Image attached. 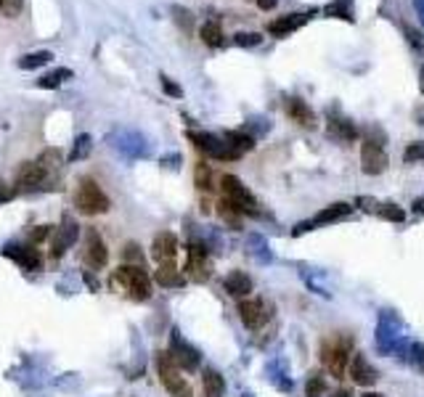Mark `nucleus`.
I'll list each match as a JSON object with an SVG mask.
<instances>
[{
  "label": "nucleus",
  "mask_w": 424,
  "mask_h": 397,
  "mask_svg": "<svg viewBox=\"0 0 424 397\" xmlns=\"http://www.w3.org/2000/svg\"><path fill=\"white\" fill-rule=\"evenodd\" d=\"M74 207L83 215H103V212H109L112 202L93 178H83L77 191H74Z\"/></svg>",
  "instance_id": "1"
},
{
  "label": "nucleus",
  "mask_w": 424,
  "mask_h": 397,
  "mask_svg": "<svg viewBox=\"0 0 424 397\" xmlns=\"http://www.w3.org/2000/svg\"><path fill=\"white\" fill-rule=\"evenodd\" d=\"M221 189H223V199H228L241 215H250V217L260 215V204H257V199L252 196V191L247 189L236 175H223Z\"/></svg>",
  "instance_id": "2"
},
{
  "label": "nucleus",
  "mask_w": 424,
  "mask_h": 397,
  "mask_svg": "<svg viewBox=\"0 0 424 397\" xmlns=\"http://www.w3.org/2000/svg\"><path fill=\"white\" fill-rule=\"evenodd\" d=\"M114 281L125 286V292L130 294L136 302H143L152 297V278L141 265H122L114 273Z\"/></svg>",
  "instance_id": "3"
},
{
  "label": "nucleus",
  "mask_w": 424,
  "mask_h": 397,
  "mask_svg": "<svg viewBox=\"0 0 424 397\" xmlns=\"http://www.w3.org/2000/svg\"><path fill=\"white\" fill-rule=\"evenodd\" d=\"M157 371H159V379H162V384H165V389H168L170 395L191 397V387H188L186 379L181 376L183 368L172 361L170 352H159V355H157Z\"/></svg>",
  "instance_id": "4"
},
{
  "label": "nucleus",
  "mask_w": 424,
  "mask_h": 397,
  "mask_svg": "<svg viewBox=\"0 0 424 397\" xmlns=\"http://www.w3.org/2000/svg\"><path fill=\"white\" fill-rule=\"evenodd\" d=\"M321 361L337 379H342L347 361H350V342L342 336H332V339L321 342Z\"/></svg>",
  "instance_id": "5"
},
{
  "label": "nucleus",
  "mask_w": 424,
  "mask_h": 397,
  "mask_svg": "<svg viewBox=\"0 0 424 397\" xmlns=\"http://www.w3.org/2000/svg\"><path fill=\"white\" fill-rule=\"evenodd\" d=\"M188 140H194V146L196 149H202L207 156H212V159H223V162H234L239 159V151L228 143L225 138H218V136H212V133H191L188 130Z\"/></svg>",
  "instance_id": "6"
},
{
  "label": "nucleus",
  "mask_w": 424,
  "mask_h": 397,
  "mask_svg": "<svg viewBox=\"0 0 424 397\" xmlns=\"http://www.w3.org/2000/svg\"><path fill=\"white\" fill-rule=\"evenodd\" d=\"M361 170L366 175H382L387 170V154L382 149V140H363V146H361Z\"/></svg>",
  "instance_id": "7"
},
{
  "label": "nucleus",
  "mask_w": 424,
  "mask_h": 397,
  "mask_svg": "<svg viewBox=\"0 0 424 397\" xmlns=\"http://www.w3.org/2000/svg\"><path fill=\"white\" fill-rule=\"evenodd\" d=\"M170 355H172V361L178 363L183 371H196V365L202 361L199 350L188 345L186 339L181 336V331H172V336H170Z\"/></svg>",
  "instance_id": "8"
},
{
  "label": "nucleus",
  "mask_w": 424,
  "mask_h": 397,
  "mask_svg": "<svg viewBox=\"0 0 424 397\" xmlns=\"http://www.w3.org/2000/svg\"><path fill=\"white\" fill-rule=\"evenodd\" d=\"M85 262L93 268V270H101L106 268V262H109V252H106V244L103 239L99 236V230H88V236H85Z\"/></svg>",
  "instance_id": "9"
},
{
  "label": "nucleus",
  "mask_w": 424,
  "mask_h": 397,
  "mask_svg": "<svg viewBox=\"0 0 424 397\" xmlns=\"http://www.w3.org/2000/svg\"><path fill=\"white\" fill-rule=\"evenodd\" d=\"M6 257H11L17 265H21L24 270H40L43 268V255L34 249V246H17V244H8L3 249Z\"/></svg>",
  "instance_id": "10"
},
{
  "label": "nucleus",
  "mask_w": 424,
  "mask_h": 397,
  "mask_svg": "<svg viewBox=\"0 0 424 397\" xmlns=\"http://www.w3.org/2000/svg\"><path fill=\"white\" fill-rule=\"evenodd\" d=\"M188 273L194 281H207L210 278V265H207V246L202 242L188 244Z\"/></svg>",
  "instance_id": "11"
},
{
  "label": "nucleus",
  "mask_w": 424,
  "mask_h": 397,
  "mask_svg": "<svg viewBox=\"0 0 424 397\" xmlns=\"http://www.w3.org/2000/svg\"><path fill=\"white\" fill-rule=\"evenodd\" d=\"M175 255H178V239H175V233H170V230L157 233L152 242V257L159 265H165V262H172Z\"/></svg>",
  "instance_id": "12"
},
{
  "label": "nucleus",
  "mask_w": 424,
  "mask_h": 397,
  "mask_svg": "<svg viewBox=\"0 0 424 397\" xmlns=\"http://www.w3.org/2000/svg\"><path fill=\"white\" fill-rule=\"evenodd\" d=\"M46 178H48L46 164H40V162H27V164H21V167H19L17 186L19 189H37V186H43V183H46Z\"/></svg>",
  "instance_id": "13"
},
{
  "label": "nucleus",
  "mask_w": 424,
  "mask_h": 397,
  "mask_svg": "<svg viewBox=\"0 0 424 397\" xmlns=\"http://www.w3.org/2000/svg\"><path fill=\"white\" fill-rule=\"evenodd\" d=\"M77 236H80V228H77V223H74L72 217H64L61 228L53 233V257H61L69 246L77 242Z\"/></svg>",
  "instance_id": "14"
},
{
  "label": "nucleus",
  "mask_w": 424,
  "mask_h": 397,
  "mask_svg": "<svg viewBox=\"0 0 424 397\" xmlns=\"http://www.w3.org/2000/svg\"><path fill=\"white\" fill-rule=\"evenodd\" d=\"M239 318L244 326L254 331L265 323V305L257 299H244V302H239Z\"/></svg>",
  "instance_id": "15"
},
{
  "label": "nucleus",
  "mask_w": 424,
  "mask_h": 397,
  "mask_svg": "<svg viewBox=\"0 0 424 397\" xmlns=\"http://www.w3.org/2000/svg\"><path fill=\"white\" fill-rule=\"evenodd\" d=\"M307 19H310V14H287V17L281 19H273L271 24H268V32L273 37H287L292 32H297L303 24H307Z\"/></svg>",
  "instance_id": "16"
},
{
  "label": "nucleus",
  "mask_w": 424,
  "mask_h": 397,
  "mask_svg": "<svg viewBox=\"0 0 424 397\" xmlns=\"http://www.w3.org/2000/svg\"><path fill=\"white\" fill-rule=\"evenodd\" d=\"M350 376H353V381L361 384V387H372V384H376V379H379L376 368L366 361V355H356V358H353V363H350Z\"/></svg>",
  "instance_id": "17"
},
{
  "label": "nucleus",
  "mask_w": 424,
  "mask_h": 397,
  "mask_svg": "<svg viewBox=\"0 0 424 397\" xmlns=\"http://www.w3.org/2000/svg\"><path fill=\"white\" fill-rule=\"evenodd\" d=\"M223 286L231 297H247V294H252V278L241 270H231L223 281Z\"/></svg>",
  "instance_id": "18"
},
{
  "label": "nucleus",
  "mask_w": 424,
  "mask_h": 397,
  "mask_svg": "<svg viewBox=\"0 0 424 397\" xmlns=\"http://www.w3.org/2000/svg\"><path fill=\"white\" fill-rule=\"evenodd\" d=\"M287 114L297 122V125H305V127H313V122H316L313 109H310L303 98H287Z\"/></svg>",
  "instance_id": "19"
},
{
  "label": "nucleus",
  "mask_w": 424,
  "mask_h": 397,
  "mask_svg": "<svg viewBox=\"0 0 424 397\" xmlns=\"http://www.w3.org/2000/svg\"><path fill=\"white\" fill-rule=\"evenodd\" d=\"M326 127H329V136H332V138H337V140H356V138H358L356 125H353L350 120H342V117H332Z\"/></svg>",
  "instance_id": "20"
},
{
  "label": "nucleus",
  "mask_w": 424,
  "mask_h": 397,
  "mask_svg": "<svg viewBox=\"0 0 424 397\" xmlns=\"http://www.w3.org/2000/svg\"><path fill=\"white\" fill-rule=\"evenodd\" d=\"M353 212L350 204H345V202H337V204H332V207H323L316 217H313V223L316 225H323V223H337L342 217H347Z\"/></svg>",
  "instance_id": "21"
},
{
  "label": "nucleus",
  "mask_w": 424,
  "mask_h": 397,
  "mask_svg": "<svg viewBox=\"0 0 424 397\" xmlns=\"http://www.w3.org/2000/svg\"><path fill=\"white\" fill-rule=\"evenodd\" d=\"M154 281H157L159 286H165V289H175V286L183 283V278H181V273H178L175 262H165V265H159V270L154 273Z\"/></svg>",
  "instance_id": "22"
},
{
  "label": "nucleus",
  "mask_w": 424,
  "mask_h": 397,
  "mask_svg": "<svg viewBox=\"0 0 424 397\" xmlns=\"http://www.w3.org/2000/svg\"><path fill=\"white\" fill-rule=\"evenodd\" d=\"M202 384H204V395L207 397H223L225 395V381L215 368H204L202 374Z\"/></svg>",
  "instance_id": "23"
},
{
  "label": "nucleus",
  "mask_w": 424,
  "mask_h": 397,
  "mask_svg": "<svg viewBox=\"0 0 424 397\" xmlns=\"http://www.w3.org/2000/svg\"><path fill=\"white\" fill-rule=\"evenodd\" d=\"M199 35H202L204 45H210V48H221L223 45V30L218 21H204Z\"/></svg>",
  "instance_id": "24"
},
{
  "label": "nucleus",
  "mask_w": 424,
  "mask_h": 397,
  "mask_svg": "<svg viewBox=\"0 0 424 397\" xmlns=\"http://www.w3.org/2000/svg\"><path fill=\"white\" fill-rule=\"evenodd\" d=\"M51 58H53L51 51H32L19 58V69H40V67H46Z\"/></svg>",
  "instance_id": "25"
},
{
  "label": "nucleus",
  "mask_w": 424,
  "mask_h": 397,
  "mask_svg": "<svg viewBox=\"0 0 424 397\" xmlns=\"http://www.w3.org/2000/svg\"><path fill=\"white\" fill-rule=\"evenodd\" d=\"M72 77V69H64V67H59V69L48 72V74H43L40 80H37V87H46V90H53V87H59L64 80Z\"/></svg>",
  "instance_id": "26"
},
{
  "label": "nucleus",
  "mask_w": 424,
  "mask_h": 397,
  "mask_svg": "<svg viewBox=\"0 0 424 397\" xmlns=\"http://www.w3.org/2000/svg\"><path fill=\"white\" fill-rule=\"evenodd\" d=\"M323 14L326 17H334V19H347V21H353V0H334L332 6H326L323 8Z\"/></svg>",
  "instance_id": "27"
},
{
  "label": "nucleus",
  "mask_w": 424,
  "mask_h": 397,
  "mask_svg": "<svg viewBox=\"0 0 424 397\" xmlns=\"http://www.w3.org/2000/svg\"><path fill=\"white\" fill-rule=\"evenodd\" d=\"M194 180H196V189L210 193L212 191V167L207 162H196V170H194Z\"/></svg>",
  "instance_id": "28"
},
{
  "label": "nucleus",
  "mask_w": 424,
  "mask_h": 397,
  "mask_svg": "<svg viewBox=\"0 0 424 397\" xmlns=\"http://www.w3.org/2000/svg\"><path fill=\"white\" fill-rule=\"evenodd\" d=\"M218 215H221L231 228H241V212H239L228 199H221V202H218Z\"/></svg>",
  "instance_id": "29"
},
{
  "label": "nucleus",
  "mask_w": 424,
  "mask_h": 397,
  "mask_svg": "<svg viewBox=\"0 0 424 397\" xmlns=\"http://www.w3.org/2000/svg\"><path fill=\"white\" fill-rule=\"evenodd\" d=\"M225 140L236 149L239 154H244V151H250L254 146V138L252 136H247V133H225Z\"/></svg>",
  "instance_id": "30"
},
{
  "label": "nucleus",
  "mask_w": 424,
  "mask_h": 397,
  "mask_svg": "<svg viewBox=\"0 0 424 397\" xmlns=\"http://www.w3.org/2000/svg\"><path fill=\"white\" fill-rule=\"evenodd\" d=\"M422 159H424V143L422 140L408 143L406 151H403V162H406V164H414V162H422Z\"/></svg>",
  "instance_id": "31"
},
{
  "label": "nucleus",
  "mask_w": 424,
  "mask_h": 397,
  "mask_svg": "<svg viewBox=\"0 0 424 397\" xmlns=\"http://www.w3.org/2000/svg\"><path fill=\"white\" fill-rule=\"evenodd\" d=\"M90 146H93V140H90V136H80V138L74 140V151L69 154V159L72 162H77V159H83V156L90 154Z\"/></svg>",
  "instance_id": "32"
},
{
  "label": "nucleus",
  "mask_w": 424,
  "mask_h": 397,
  "mask_svg": "<svg viewBox=\"0 0 424 397\" xmlns=\"http://www.w3.org/2000/svg\"><path fill=\"white\" fill-rule=\"evenodd\" d=\"M323 392H326L323 376L321 374H313V376L307 379V384H305V395L307 397H323Z\"/></svg>",
  "instance_id": "33"
},
{
  "label": "nucleus",
  "mask_w": 424,
  "mask_h": 397,
  "mask_svg": "<svg viewBox=\"0 0 424 397\" xmlns=\"http://www.w3.org/2000/svg\"><path fill=\"white\" fill-rule=\"evenodd\" d=\"M234 43H236L239 48H254V45L263 43V35L260 32H236Z\"/></svg>",
  "instance_id": "34"
},
{
  "label": "nucleus",
  "mask_w": 424,
  "mask_h": 397,
  "mask_svg": "<svg viewBox=\"0 0 424 397\" xmlns=\"http://www.w3.org/2000/svg\"><path fill=\"white\" fill-rule=\"evenodd\" d=\"M408 361H411V365H414L419 374H424V345L414 342V345L408 347Z\"/></svg>",
  "instance_id": "35"
},
{
  "label": "nucleus",
  "mask_w": 424,
  "mask_h": 397,
  "mask_svg": "<svg viewBox=\"0 0 424 397\" xmlns=\"http://www.w3.org/2000/svg\"><path fill=\"white\" fill-rule=\"evenodd\" d=\"M379 215H382L385 220H392V223H403V220H406V212L398 207V204H382Z\"/></svg>",
  "instance_id": "36"
},
{
  "label": "nucleus",
  "mask_w": 424,
  "mask_h": 397,
  "mask_svg": "<svg viewBox=\"0 0 424 397\" xmlns=\"http://www.w3.org/2000/svg\"><path fill=\"white\" fill-rule=\"evenodd\" d=\"M122 257H125V265H130V262L141 265V262H143V252H141V246H138L136 242H130V244H125Z\"/></svg>",
  "instance_id": "37"
},
{
  "label": "nucleus",
  "mask_w": 424,
  "mask_h": 397,
  "mask_svg": "<svg viewBox=\"0 0 424 397\" xmlns=\"http://www.w3.org/2000/svg\"><path fill=\"white\" fill-rule=\"evenodd\" d=\"M24 8V0H0V11L8 19H17Z\"/></svg>",
  "instance_id": "38"
},
{
  "label": "nucleus",
  "mask_w": 424,
  "mask_h": 397,
  "mask_svg": "<svg viewBox=\"0 0 424 397\" xmlns=\"http://www.w3.org/2000/svg\"><path fill=\"white\" fill-rule=\"evenodd\" d=\"M162 87H165V93L172 96V98H183V87L178 85V83H172V80L165 77V74H162Z\"/></svg>",
  "instance_id": "39"
},
{
  "label": "nucleus",
  "mask_w": 424,
  "mask_h": 397,
  "mask_svg": "<svg viewBox=\"0 0 424 397\" xmlns=\"http://www.w3.org/2000/svg\"><path fill=\"white\" fill-rule=\"evenodd\" d=\"M172 14H175V21H178V24H181L186 32H191V24H194V21H191V14H188L186 8H175Z\"/></svg>",
  "instance_id": "40"
},
{
  "label": "nucleus",
  "mask_w": 424,
  "mask_h": 397,
  "mask_svg": "<svg viewBox=\"0 0 424 397\" xmlns=\"http://www.w3.org/2000/svg\"><path fill=\"white\" fill-rule=\"evenodd\" d=\"M250 246H254L252 252H254V255H257V257L263 255V259H265V262L271 259V255H268V246H265V242H263V239H257V236H252V239H250Z\"/></svg>",
  "instance_id": "41"
},
{
  "label": "nucleus",
  "mask_w": 424,
  "mask_h": 397,
  "mask_svg": "<svg viewBox=\"0 0 424 397\" xmlns=\"http://www.w3.org/2000/svg\"><path fill=\"white\" fill-rule=\"evenodd\" d=\"M406 37H408V43H411V45H414V48H416V51H422V48H424V43H422V35H419V32H416V30H411V27H408V30H406Z\"/></svg>",
  "instance_id": "42"
},
{
  "label": "nucleus",
  "mask_w": 424,
  "mask_h": 397,
  "mask_svg": "<svg viewBox=\"0 0 424 397\" xmlns=\"http://www.w3.org/2000/svg\"><path fill=\"white\" fill-rule=\"evenodd\" d=\"M316 228V223L313 220H305V223H297L294 228H292V236H303V233H307V230H313Z\"/></svg>",
  "instance_id": "43"
},
{
  "label": "nucleus",
  "mask_w": 424,
  "mask_h": 397,
  "mask_svg": "<svg viewBox=\"0 0 424 397\" xmlns=\"http://www.w3.org/2000/svg\"><path fill=\"white\" fill-rule=\"evenodd\" d=\"M51 236V228L48 225H43V228H37V230H32V242H40V239H48Z\"/></svg>",
  "instance_id": "44"
},
{
  "label": "nucleus",
  "mask_w": 424,
  "mask_h": 397,
  "mask_svg": "<svg viewBox=\"0 0 424 397\" xmlns=\"http://www.w3.org/2000/svg\"><path fill=\"white\" fill-rule=\"evenodd\" d=\"M257 6H260L263 11H273V8L279 6V0H257Z\"/></svg>",
  "instance_id": "45"
},
{
  "label": "nucleus",
  "mask_w": 424,
  "mask_h": 397,
  "mask_svg": "<svg viewBox=\"0 0 424 397\" xmlns=\"http://www.w3.org/2000/svg\"><path fill=\"white\" fill-rule=\"evenodd\" d=\"M411 209H414L416 215H424V196H419V199H414V204H411Z\"/></svg>",
  "instance_id": "46"
},
{
  "label": "nucleus",
  "mask_w": 424,
  "mask_h": 397,
  "mask_svg": "<svg viewBox=\"0 0 424 397\" xmlns=\"http://www.w3.org/2000/svg\"><path fill=\"white\" fill-rule=\"evenodd\" d=\"M414 8H416V14L422 19V27H424V0H414Z\"/></svg>",
  "instance_id": "47"
},
{
  "label": "nucleus",
  "mask_w": 424,
  "mask_h": 397,
  "mask_svg": "<svg viewBox=\"0 0 424 397\" xmlns=\"http://www.w3.org/2000/svg\"><path fill=\"white\" fill-rule=\"evenodd\" d=\"M334 397H350V392L347 389H339V392H334Z\"/></svg>",
  "instance_id": "48"
},
{
  "label": "nucleus",
  "mask_w": 424,
  "mask_h": 397,
  "mask_svg": "<svg viewBox=\"0 0 424 397\" xmlns=\"http://www.w3.org/2000/svg\"><path fill=\"white\" fill-rule=\"evenodd\" d=\"M416 117H419V125H422V127H424V111H419Z\"/></svg>",
  "instance_id": "49"
},
{
  "label": "nucleus",
  "mask_w": 424,
  "mask_h": 397,
  "mask_svg": "<svg viewBox=\"0 0 424 397\" xmlns=\"http://www.w3.org/2000/svg\"><path fill=\"white\" fill-rule=\"evenodd\" d=\"M363 397H385V395H376V392H366Z\"/></svg>",
  "instance_id": "50"
},
{
  "label": "nucleus",
  "mask_w": 424,
  "mask_h": 397,
  "mask_svg": "<svg viewBox=\"0 0 424 397\" xmlns=\"http://www.w3.org/2000/svg\"><path fill=\"white\" fill-rule=\"evenodd\" d=\"M422 90H424V67H422Z\"/></svg>",
  "instance_id": "51"
},
{
  "label": "nucleus",
  "mask_w": 424,
  "mask_h": 397,
  "mask_svg": "<svg viewBox=\"0 0 424 397\" xmlns=\"http://www.w3.org/2000/svg\"><path fill=\"white\" fill-rule=\"evenodd\" d=\"M241 397H252V395H241Z\"/></svg>",
  "instance_id": "52"
}]
</instances>
